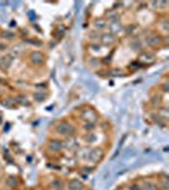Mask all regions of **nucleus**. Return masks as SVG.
<instances>
[{"mask_svg":"<svg viewBox=\"0 0 169 190\" xmlns=\"http://www.w3.org/2000/svg\"><path fill=\"white\" fill-rule=\"evenodd\" d=\"M55 131L61 136H67L70 137L75 133V128L67 122H59L55 125Z\"/></svg>","mask_w":169,"mask_h":190,"instance_id":"obj_1","label":"nucleus"},{"mask_svg":"<svg viewBox=\"0 0 169 190\" xmlns=\"http://www.w3.org/2000/svg\"><path fill=\"white\" fill-rule=\"evenodd\" d=\"M101 157H102V152L99 151L98 148L87 151V154H85V158H87V160H89V161H92V162L98 161Z\"/></svg>","mask_w":169,"mask_h":190,"instance_id":"obj_2","label":"nucleus"},{"mask_svg":"<svg viewBox=\"0 0 169 190\" xmlns=\"http://www.w3.org/2000/svg\"><path fill=\"white\" fill-rule=\"evenodd\" d=\"M12 63H13V56L12 55L3 56L1 59H0V67H1L3 70H8V68L12 66Z\"/></svg>","mask_w":169,"mask_h":190,"instance_id":"obj_3","label":"nucleus"},{"mask_svg":"<svg viewBox=\"0 0 169 190\" xmlns=\"http://www.w3.org/2000/svg\"><path fill=\"white\" fill-rule=\"evenodd\" d=\"M29 59H31V61L34 63V65H41V63L43 62V55H42L41 52L34 51V52H32V53H31Z\"/></svg>","mask_w":169,"mask_h":190,"instance_id":"obj_4","label":"nucleus"},{"mask_svg":"<svg viewBox=\"0 0 169 190\" xmlns=\"http://www.w3.org/2000/svg\"><path fill=\"white\" fill-rule=\"evenodd\" d=\"M49 148L54 152H59L62 150V142L59 140H51L49 142Z\"/></svg>","mask_w":169,"mask_h":190,"instance_id":"obj_5","label":"nucleus"},{"mask_svg":"<svg viewBox=\"0 0 169 190\" xmlns=\"http://www.w3.org/2000/svg\"><path fill=\"white\" fill-rule=\"evenodd\" d=\"M69 189L70 190H83L84 184L80 180H78V179H74V180H71L70 183H69Z\"/></svg>","mask_w":169,"mask_h":190,"instance_id":"obj_6","label":"nucleus"},{"mask_svg":"<svg viewBox=\"0 0 169 190\" xmlns=\"http://www.w3.org/2000/svg\"><path fill=\"white\" fill-rule=\"evenodd\" d=\"M146 43L149 45V46H151V47L158 46V45L160 43V37L159 36H150V37H147Z\"/></svg>","mask_w":169,"mask_h":190,"instance_id":"obj_7","label":"nucleus"},{"mask_svg":"<svg viewBox=\"0 0 169 190\" xmlns=\"http://www.w3.org/2000/svg\"><path fill=\"white\" fill-rule=\"evenodd\" d=\"M114 42V37L113 34H103L102 36V43L104 46H111Z\"/></svg>","mask_w":169,"mask_h":190,"instance_id":"obj_8","label":"nucleus"},{"mask_svg":"<svg viewBox=\"0 0 169 190\" xmlns=\"http://www.w3.org/2000/svg\"><path fill=\"white\" fill-rule=\"evenodd\" d=\"M105 25H107V20L102 19V18L94 22V27H96L97 29H103V28H105Z\"/></svg>","mask_w":169,"mask_h":190,"instance_id":"obj_9","label":"nucleus"},{"mask_svg":"<svg viewBox=\"0 0 169 190\" xmlns=\"http://www.w3.org/2000/svg\"><path fill=\"white\" fill-rule=\"evenodd\" d=\"M142 190H158V186L153 183H144L142 184Z\"/></svg>","mask_w":169,"mask_h":190,"instance_id":"obj_10","label":"nucleus"},{"mask_svg":"<svg viewBox=\"0 0 169 190\" xmlns=\"http://www.w3.org/2000/svg\"><path fill=\"white\" fill-rule=\"evenodd\" d=\"M7 184H8L9 186H12V188L17 186V185H18V179L14 177V176H10V177L7 179Z\"/></svg>","mask_w":169,"mask_h":190,"instance_id":"obj_11","label":"nucleus"},{"mask_svg":"<svg viewBox=\"0 0 169 190\" xmlns=\"http://www.w3.org/2000/svg\"><path fill=\"white\" fill-rule=\"evenodd\" d=\"M45 98H46V94H43V93L34 94V100H36V102H43Z\"/></svg>","mask_w":169,"mask_h":190,"instance_id":"obj_12","label":"nucleus"},{"mask_svg":"<svg viewBox=\"0 0 169 190\" xmlns=\"http://www.w3.org/2000/svg\"><path fill=\"white\" fill-rule=\"evenodd\" d=\"M85 141L87 142H94V141H96V136H94V134H89V136H87Z\"/></svg>","mask_w":169,"mask_h":190,"instance_id":"obj_13","label":"nucleus"},{"mask_svg":"<svg viewBox=\"0 0 169 190\" xmlns=\"http://www.w3.org/2000/svg\"><path fill=\"white\" fill-rule=\"evenodd\" d=\"M108 18H109V19H112V20H117L118 15H117V14H114V13H108Z\"/></svg>","mask_w":169,"mask_h":190,"instance_id":"obj_14","label":"nucleus"},{"mask_svg":"<svg viewBox=\"0 0 169 190\" xmlns=\"http://www.w3.org/2000/svg\"><path fill=\"white\" fill-rule=\"evenodd\" d=\"M27 14L31 17V18H29L31 20H34V19H36V14H34V12H32V10H29V12H28Z\"/></svg>","mask_w":169,"mask_h":190,"instance_id":"obj_15","label":"nucleus"},{"mask_svg":"<svg viewBox=\"0 0 169 190\" xmlns=\"http://www.w3.org/2000/svg\"><path fill=\"white\" fill-rule=\"evenodd\" d=\"M3 36L4 37H8V38H14V33H10V32H5Z\"/></svg>","mask_w":169,"mask_h":190,"instance_id":"obj_16","label":"nucleus"},{"mask_svg":"<svg viewBox=\"0 0 169 190\" xmlns=\"http://www.w3.org/2000/svg\"><path fill=\"white\" fill-rule=\"evenodd\" d=\"M111 73H112V75H122V71H121V70H114Z\"/></svg>","mask_w":169,"mask_h":190,"instance_id":"obj_17","label":"nucleus"},{"mask_svg":"<svg viewBox=\"0 0 169 190\" xmlns=\"http://www.w3.org/2000/svg\"><path fill=\"white\" fill-rule=\"evenodd\" d=\"M4 104H5V105H8V107H10V108L13 107V104H12V102H10V99L7 100V102H4Z\"/></svg>","mask_w":169,"mask_h":190,"instance_id":"obj_18","label":"nucleus"},{"mask_svg":"<svg viewBox=\"0 0 169 190\" xmlns=\"http://www.w3.org/2000/svg\"><path fill=\"white\" fill-rule=\"evenodd\" d=\"M90 128H93L92 124H87V125H85V129H87V131H90Z\"/></svg>","mask_w":169,"mask_h":190,"instance_id":"obj_19","label":"nucleus"},{"mask_svg":"<svg viewBox=\"0 0 169 190\" xmlns=\"http://www.w3.org/2000/svg\"><path fill=\"white\" fill-rule=\"evenodd\" d=\"M163 88H164V91H168V82H165V84H164V86H163Z\"/></svg>","mask_w":169,"mask_h":190,"instance_id":"obj_20","label":"nucleus"},{"mask_svg":"<svg viewBox=\"0 0 169 190\" xmlns=\"http://www.w3.org/2000/svg\"><path fill=\"white\" fill-rule=\"evenodd\" d=\"M55 190H64V188H57V189H55Z\"/></svg>","mask_w":169,"mask_h":190,"instance_id":"obj_21","label":"nucleus"},{"mask_svg":"<svg viewBox=\"0 0 169 190\" xmlns=\"http://www.w3.org/2000/svg\"><path fill=\"white\" fill-rule=\"evenodd\" d=\"M132 189H134V190H137V188H136V186H132Z\"/></svg>","mask_w":169,"mask_h":190,"instance_id":"obj_22","label":"nucleus"}]
</instances>
